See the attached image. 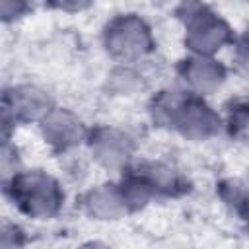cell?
Wrapping results in <instances>:
<instances>
[{"label": "cell", "mask_w": 249, "mask_h": 249, "mask_svg": "<svg viewBox=\"0 0 249 249\" xmlns=\"http://www.w3.org/2000/svg\"><path fill=\"white\" fill-rule=\"evenodd\" d=\"M14 198L31 216H49L58 208V185L43 173H23L14 177Z\"/></svg>", "instance_id": "6da1fadb"}, {"label": "cell", "mask_w": 249, "mask_h": 249, "mask_svg": "<svg viewBox=\"0 0 249 249\" xmlns=\"http://www.w3.org/2000/svg\"><path fill=\"white\" fill-rule=\"evenodd\" d=\"M82 249H109V247H105V245H101V243H88V245H84Z\"/></svg>", "instance_id": "9c48e42d"}, {"label": "cell", "mask_w": 249, "mask_h": 249, "mask_svg": "<svg viewBox=\"0 0 249 249\" xmlns=\"http://www.w3.org/2000/svg\"><path fill=\"white\" fill-rule=\"evenodd\" d=\"M88 206H89L91 214H97L101 218H115L126 208V200H124V195H121L119 191L105 185L101 189H95L89 195Z\"/></svg>", "instance_id": "ba28073f"}, {"label": "cell", "mask_w": 249, "mask_h": 249, "mask_svg": "<svg viewBox=\"0 0 249 249\" xmlns=\"http://www.w3.org/2000/svg\"><path fill=\"white\" fill-rule=\"evenodd\" d=\"M224 72L222 66H218L214 60L208 58H193L185 64V80L191 82L193 88H196L198 91H208L214 89L220 80H222Z\"/></svg>", "instance_id": "52a82bcc"}, {"label": "cell", "mask_w": 249, "mask_h": 249, "mask_svg": "<svg viewBox=\"0 0 249 249\" xmlns=\"http://www.w3.org/2000/svg\"><path fill=\"white\" fill-rule=\"evenodd\" d=\"M107 47L119 58H136L150 49L148 27L138 18H119L107 29Z\"/></svg>", "instance_id": "7a4b0ae2"}, {"label": "cell", "mask_w": 249, "mask_h": 249, "mask_svg": "<svg viewBox=\"0 0 249 249\" xmlns=\"http://www.w3.org/2000/svg\"><path fill=\"white\" fill-rule=\"evenodd\" d=\"M91 146H93L97 158L105 165H117V163H121L128 156V152H130L128 138L124 134H121L119 130H115V128L99 130L95 134V140H93Z\"/></svg>", "instance_id": "5b68a950"}, {"label": "cell", "mask_w": 249, "mask_h": 249, "mask_svg": "<svg viewBox=\"0 0 249 249\" xmlns=\"http://www.w3.org/2000/svg\"><path fill=\"white\" fill-rule=\"evenodd\" d=\"M43 132L51 144L68 148L80 140L82 126H80V121L74 119L70 113L51 111V113H47V117L43 121Z\"/></svg>", "instance_id": "277c9868"}, {"label": "cell", "mask_w": 249, "mask_h": 249, "mask_svg": "<svg viewBox=\"0 0 249 249\" xmlns=\"http://www.w3.org/2000/svg\"><path fill=\"white\" fill-rule=\"evenodd\" d=\"M226 39H228V27L214 14L198 10L189 18L187 43L191 45V49L198 53H210L214 49H220V45Z\"/></svg>", "instance_id": "3957f363"}, {"label": "cell", "mask_w": 249, "mask_h": 249, "mask_svg": "<svg viewBox=\"0 0 249 249\" xmlns=\"http://www.w3.org/2000/svg\"><path fill=\"white\" fill-rule=\"evenodd\" d=\"M6 109H14V115L23 119H33L41 113H47L49 99L37 88H18L14 93L6 95Z\"/></svg>", "instance_id": "8992f818"}, {"label": "cell", "mask_w": 249, "mask_h": 249, "mask_svg": "<svg viewBox=\"0 0 249 249\" xmlns=\"http://www.w3.org/2000/svg\"><path fill=\"white\" fill-rule=\"evenodd\" d=\"M247 212H249V204H247Z\"/></svg>", "instance_id": "30bf717a"}]
</instances>
